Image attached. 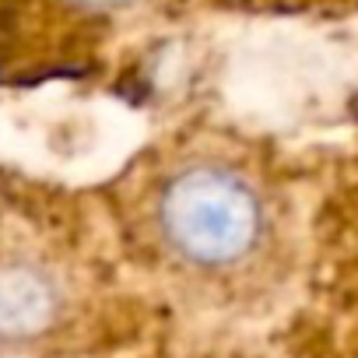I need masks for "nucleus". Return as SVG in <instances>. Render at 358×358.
I'll list each match as a JSON object with an SVG mask.
<instances>
[{
  "label": "nucleus",
  "instance_id": "f03ea898",
  "mask_svg": "<svg viewBox=\"0 0 358 358\" xmlns=\"http://www.w3.org/2000/svg\"><path fill=\"white\" fill-rule=\"evenodd\" d=\"M57 309L60 292L46 271L29 264L0 267V337H36L53 327Z\"/></svg>",
  "mask_w": 358,
  "mask_h": 358
},
{
  "label": "nucleus",
  "instance_id": "f257e3e1",
  "mask_svg": "<svg viewBox=\"0 0 358 358\" xmlns=\"http://www.w3.org/2000/svg\"><path fill=\"white\" fill-rule=\"evenodd\" d=\"M165 246L201 271L246 264L267 229L264 197L239 172L215 162L176 169L158 197Z\"/></svg>",
  "mask_w": 358,
  "mask_h": 358
}]
</instances>
